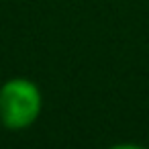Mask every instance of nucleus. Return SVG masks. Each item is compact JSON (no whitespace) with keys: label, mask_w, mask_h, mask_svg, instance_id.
I'll use <instances>...</instances> for the list:
<instances>
[{"label":"nucleus","mask_w":149,"mask_h":149,"mask_svg":"<svg viewBox=\"0 0 149 149\" xmlns=\"http://www.w3.org/2000/svg\"><path fill=\"white\" fill-rule=\"evenodd\" d=\"M43 94L29 78H10L0 86V123L8 131H23L37 123Z\"/></svg>","instance_id":"obj_1"},{"label":"nucleus","mask_w":149,"mask_h":149,"mask_svg":"<svg viewBox=\"0 0 149 149\" xmlns=\"http://www.w3.org/2000/svg\"><path fill=\"white\" fill-rule=\"evenodd\" d=\"M106 149H147V147H143L139 143H116V145H110Z\"/></svg>","instance_id":"obj_2"}]
</instances>
